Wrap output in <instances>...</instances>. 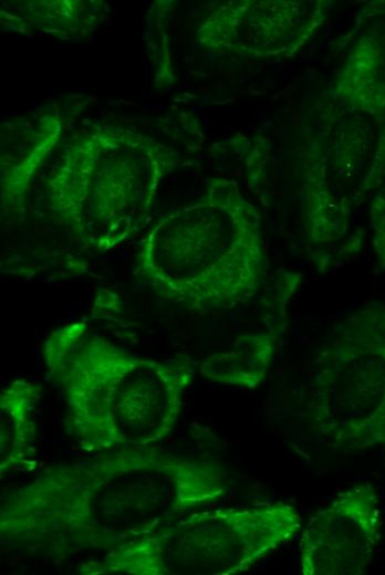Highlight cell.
I'll return each mask as SVG.
<instances>
[{
	"label": "cell",
	"instance_id": "5",
	"mask_svg": "<svg viewBox=\"0 0 385 575\" xmlns=\"http://www.w3.org/2000/svg\"><path fill=\"white\" fill-rule=\"evenodd\" d=\"M320 1H235L220 7L199 41L241 55L291 56L312 38L324 13Z\"/></svg>",
	"mask_w": 385,
	"mask_h": 575
},
{
	"label": "cell",
	"instance_id": "3",
	"mask_svg": "<svg viewBox=\"0 0 385 575\" xmlns=\"http://www.w3.org/2000/svg\"><path fill=\"white\" fill-rule=\"evenodd\" d=\"M171 153L123 127L75 134L46 180L49 211L80 242L108 251L146 226Z\"/></svg>",
	"mask_w": 385,
	"mask_h": 575
},
{
	"label": "cell",
	"instance_id": "7",
	"mask_svg": "<svg viewBox=\"0 0 385 575\" xmlns=\"http://www.w3.org/2000/svg\"><path fill=\"white\" fill-rule=\"evenodd\" d=\"M59 122L46 115L24 121L15 130L17 146L4 147L1 155V199L6 212L23 209L30 181L59 136ZM2 147V148H3Z\"/></svg>",
	"mask_w": 385,
	"mask_h": 575
},
{
	"label": "cell",
	"instance_id": "2",
	"mask_svg": "<svg viewBox=\"0 0 385 575\" xmlns=\"http://www.w3.org/2000/svg\"><path fill=\"white\" fill-rule=\"evenodd\" d=\"M45 359L72 420L92 446L159 440L174 427L191 369L128 354L84 322L56 328Z\"/></svg>",
	"mask_w": 385,
	"mask_h": 575
},
{
	"label": "cell",
	"instance_id": "6",
	"mask_svg": "<svg viewBox=\"0 0 385 575\" xmlns=\"http://www.w3.org/2000/svg\"><path fill=\"white\" fill-rule=\"evenodd\" d=\"M378 500L370 484L341 492L315 513L301 540L304 575H357L371 564L379 540Z\"/></svg>",
	"mask_w": 385,
	"mask_h": 575
},
{
	"label": "cell",
	"instance_id": "1",
	"mask_svg": "<svg viewBox=\"0 0 385 575\" xmlns=\"http://www.w3.org/2000/svg\"><path fill=\"white\" fill-rule=\"evenodd\" d=\"M260 216L233 180L212 179L196 202L145 234L134 274L167 302L200 312L251 296L264 271Z\"/></svg>",
	"mask_w": 385,
	"mask_h": 575
},
{
	"label": "cell",
	"instance_id": "4",
	"mask_svg": "<svg viewBox=\"0 0 385 575\" xmlns=\"http://www.w3.org/2000/svg\"><path fill=\"white\" fill-rule=\"evenodd\" d=\"M300 515L288 504L200 514L178 529L176 554L192 569L232 574L292 539L301 526Z\"/></svg>",
	"mask_w": 385,
	"mask_h": 575
},
{
	"label": "cell",
	"instance_id": "8",
	"mask_svg": "<svg viewBox=\"0 0 385 575\" xmlns=\"http://www.w3.org/2000/svg\"><path fill=\"white\" fill-rule=\"evenodd\" d=\"M275 342L268 333L241 335L230 349L207 357L200 372L212 381L254 388L268 374Z\"/></svg>",
	"mask_w": 385,
	"mask_h": 575
},
{
	"label": "cell",
	"instance_id": "9",
	"mask_svg": "<svg viewBox=\"0 0 385 575\" xmlns=\"http://www.w3.org/2000/svg\"><path fill=\"white\" fill-rule=\"evenodd\" d=\"M358 435L371 442L385 445V394L378 408L360 428Z\"/></svg>",
	"mask_w": 385,
	"mask_h": 575
}]
</instances>
